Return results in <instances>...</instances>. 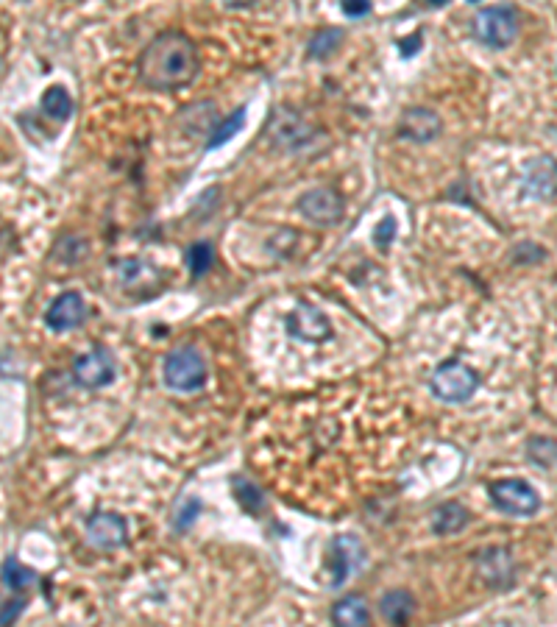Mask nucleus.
<instances>
[{
	"label": "nucleus",
	"mask_w": 557,
	"mask_h": 627,
	"mask_svg": "<svg viewBox=\"0 0 557 627\" xmlns=\"http://www.w3.org/2000/svg\"><path fill=\"white\" fill-rule=\"evenodd\" d=\"M285 327L293 338L304 340V343H324V340L332 338L329 318L312 304H298L296 310L287 315Z\"/></svg>",
	"instance_id": "1a4fd4ad"
},
{
	"label": "nucleus",
	"mask_w": 557,
	"mask_h": 627,
	"mask_svg": "<svg viewBox=\"0 0 557 627\" xmlns=\"http://www.w3.org/2000/svg\"><path fill=\"white\" fill-rule=\"evenodd\" d=\"M332 622L343 627H363L371 622V608L360 594H349L332 605Z\"/></svg>",
	"instance_id": "dca6fc26"
},
{
	"label": "nucleus",
	"mask_w": 557,
	"mask_h": 627,
	"mask_svg": "<svg viewBox=\"0 0 557 627\" xmlns=\"http://www.w3.org/2000/svg\"><path fill=\"white\" fill-rule=\"evenodd\" d=\"M212 262H215V251L209 243H195L187 249V268H190V274L195 279H201V276L207 274L209 268H212Z\"/></svg>",
	"instance_id": "b1692460"
},
{
	"label": "nucleus",
	"mask_w": 557,
	"mask_h": 627,
	"mask_svg": "<svg viewBox=\"0 0 557 627\" xmlns=\"http://www.w3.org/2000/svg\"><path fill=\"white\" fill-rule=\"evenodd\" d=\"M488 497H491L493 508H499L507 516H516V519H527L535 516L541 508V497L530 483H524L519 477H507V480H496L488 488Z\"/></svg>",
	"instance_id": "20e7f679"
},
{
	"label": "nucleus",
	"mask_w": 557,
	"mask_h": 627,
	"mask_svg": "<svg viewBox=\"0 0 557 627\" xmlns=\"http://www.w3.org/2000/svg\"><path fill=\"white\" fill-rule=\"evenodd\" d=\"M466 524H468L466 508H463V505H457V502H443L441 508L435 510V516H432V530H435L438 536H452V533H460Z\"/></svg>",
	"instance_id": "a211bd4d"
},
{
	"label": "nucleus",
	"mask_w": 557,
	"mask_h": 627,
	"mask_svg": "<svg viewBox=\"0 0 557 627\" xmlns=\"http://www.w3.org/2000/svg\"><path fill=\"white\" fill-rule=\"evenodd\" d=\"M26 608V602H23V597H17V600H9L6 605H3V625H12L14 619L20 616V611Z\"/></svg>",
	"instance_id": "cd10ccee"
},
{
	"label": "nucleus",
	"mask_w": 557,
	"mask_h": 627,
	"mask_svg": "<svg viewBox=\"0 0 557 627\" xmlns=\"http://www.w3.org/2000/svg\"><path fill=\"white\" fill-rule=\"evenodd\" d=\"M115 360H112V354L101 349V346H95L90 349L87 354H81L76 357V363H73V377L81 388H106L112 379H115Z\"/></svg>",
	"instance_id": "6e6552de"
},
{
	"label": "nucleus",
	"mask_w": 557,
	"mask_h": 627,
	"mask_svg": "<svg viewBox=\"0 0 557 627\" xmlns=\"http://www.w3.org/2000/svg\"><path fill=\"white\" fill-rule=\"evenodd\" d=\"M471 3H477V0H471Z\"/></svg>",
	"instance_id": "7c9ffc66"
},
{
	"label": "nucleus",
	"mask_w": 557,
	"mask_h": 627,
	"mask_svg": "<svg viewBox=\"0 0 557 627\" xmlns=\"http://www.w3.org/2000/svg\"><path fill=\"white\" fill-rule=\"evenodd\" d=\"M379 611L382 616L393 622V625H404L410 616L415 614V600L410 591H404V588H396V591H388L382 602H379Z\"/></svg>",
	"instance_id": "f3484780"
},
{
	"label": "nucleus",
	"mask_w": 557,
	"mask_h": 627,
	"mask_svg": "<svg viewBox=\"0 0 557 627\" xmlns=\"http://www.w3.org/2000/svg\"><path fill=\"white\" fill-rule=\"evenodd\" d=\"M84 313H87L84 299L78 296L76 290H70V293H62V296L48 307L45 324H48V329H53V332H67V329H76L84 324Z\"/></svg>",
	"instance_id": "ddd939ff"
},
{
	"label": "nucleus",
	"mask_w": 557,
	"mask_h": 627,
	"mask_svg": "<svg viewBox=\"0 0 557 627\" xmlns=\"http://www.w3.org/2000/svg\"><path fill=\"white\" fill-rule=\"evenodd\" d=\"M34 580H37V575H34L28 566H23V563L17 561V558H6V561H3V583H6V588L23 591V588L31 586Z\"/></svg>",
	"instance_id": "4be33fe9"
},
{
	"label": "nucleus",
	"mask_w": 557,
	"mask_h": 627,
	"mask_svg": "<svg viewBox=\"0 0 557 627\" xmlns=\"http://www.w3.org/2000/svg\"><path fill=\"white\" fill-rule=\"evenodd\" d=\"M477 572L491 588H510L516 580V561L505 547H488L477 555Z\"/></svg>",
	"instance_id": "9d476101"
},
{
	"label": "nucleus",
	"mask_w": 557,
	"mask_h": 627,
	"mask_svg": "<svg viewBox=\"0 0 557 627\" xmlns=\"http://www.w3.org/2000/svg\"><path fill=\"white\" fill-rule=\"evenodd\" d=\"M39 109H42L51 120H56V123H65V120L73 115V98H70V92H67L65 87L56 84V87H48V90H45Z\"/></svg>",
	"instance_id": "6ab92c4d"
},
{
	"label": "nucleus",
	"mask_w": 557,
	"mask_h": 627,
	"mask_svg": "<svg viewBox=\"0 0 557 627\" xmlns=\"http://www.w3.org/2000/svg\"><path fill=\"white\" fill-rule=\"evenodd\" d=\"M474 37L488 45V48H507L519 37V17L513 12V6H488L482 9L474 23H471Z\"/></svg>",
	"instance_id": "7ed1b4c3"
},
{
	"label": "nucleus",
	"mask_w": 557,
	"mask_h": 627,
	"mask_svg": "<svg viewBox=\"0 0 557 627\" xmlns=\"http://www.w3.org/2000/svg\"><path fill=\"white\" fill-rule=\"evenodd\" d=\"M268 137H271V143L276 148L290 151V148L307 143L312 137V129L298 112L287 109V106H279V109H273L271 118H268Z\"/></svg>",
	"instance_id": "0eeeda50"
},
{
	"label": "nucleus",
	"mask_w": 557,
	"mask_h": 627,
	"mask_svg": "<svg viewBox=\"0 0 557 627\" xmlns=\"http://www.w3.org/2000/svg\"><path fill=\"white\" fill-rule=\"evenodd\" d=\"M393 237H396V221L393 218H382V223H376L374 243L379 249H388L390 243H393Z\"/></svg>",
	"instance_id": "a878e982"
},
{
	"label": "nucleus",
	"mask_w": 557,
	"mask_h": 627,
	"mask_svg": "<svg viewBox=\"0 0 557 627\" xmlns=\"http://www.w3.org/2000/svg\"><path fill=\"white\" fill-rule=\"evenodd\" d=\"M480 388V374L463 360H446L432 377V393L446 405H463Z\"/></svg>",
	"instance_id": "f03ea898"
},
{
	"label": "nucleus",
	"mask_w": 557,
	"mask_h": 627,
	"mask_svg": "<svg viewBox=\"0 0 557 627\" xmlns=\"http://www.w3.org/2000/svg\"><path fill=\"white\" fill-rule=\"evenodd\" d=\"M87 541L95 549H120L129 544V524L117 513H95L87 522Z\"/></svg>",
	"instance_id": "9b49d317"
},
{
	"label": "nucleus",
	"mask_w": 557,
	"mask_h": 627,
	"mask_svg": "<svg viewBox=\"0 0 557 627\" xmlns=\"http://www.w3.org/2000/svg\"><path fill=\"white\" fill-rule=\"evenodd\" d=\"M243 123H246V109H237L232 118H226L221 126H218V129L209 131V140H207V145H204V148H207V151H212V148H221L223 143H229L234 134L243 129Z\"/></svg>",
	"instance_id": "aec40b11"
},
{
	"label": "nucleus",
	"mask_w": 557,
	"mask_h": 627,
	"mask_svg": "<svg viewBox=\"0 0 557 627\" xmlns=\"http://www.w3.org/2000/svg\"><path fill=\"white\" fill-rule=\"evenodd\" d=\"M223 3H226L229 9H246V6H251L254 0H223Z\"/></svg>",
	"instance_id": "c85d7f7f"
},
{
	"label": "nucleus",
	"mask_w": 557,
	"mask_h": 627,
	"mask_svg": "<svg viewBox=\"0 0 557 627\" xmlns=\"http://www.w3.org/2000/svg\"><path fill=\"white\" fill-rule=\"evenodd\" d=\"M340 45H343V31L340 28H324L310 40V56L312 59H329Z\"/></svg>",
	"instance_id": "412c9836"
},
{
	"label": "nucleus",
	"mask_w": 557,
	"mask_h": 627,
	"mask_svg": "<svg viewBox=\"0 0 557 627\" xmlns=\"http://www.w3.org/2000/svg\"><path fill=\"white\" fill-rule=\"evenodd\" d=\"M162 374H165V385L170 391L193 393L204 388V382H207V363L195 349L184 346V349L168 354Z\"/></svg>",
	"instance_id": "39448f33"
},
{
	"label": "nucleus",
	"mask_w": 557,
	"mask_h": 627,
	"mask_svg": "<svg viewBox=\"0 0 557 627\" xmlns=\"http://www.w3.org/2000/svg\"><path fill=\"white\" fill-rule=\"evenodd\" d=\"M429 6H443V3H449V0H427Z\"/></svg>",
	"instance_id": "c756f323"
},
{
	"label": "nucleus",
	"mask_w": 557,
	"mask_h": 627,
	"mask_svg": "<svg viewBox=\"0 0 557 627\" xmlns=\"http://www.w3.org/2000/svg\"><path fill=\"white\" fill-rule=\"evenodd\" d=\"M234 497H237V502L243 505V510H248L251 516H257V510H262V494H260V488L257 485H251L246 480V477H234Z\"/></svg>",
	"instance_id": "5701e85b"
},
{
	"label": "nucleus",
	"mask_w": 557,
	"mask_h": 627,
	"mask_svg": "<svg viewBox=\"0 0 557 627\" xmlns=\"http://www.w3.org/2000/svg\"><path fill=\"white\" fill-rule=\"evenodd\" d=\"M351 552H360V544H357L351 536H337L335 541H332L329 563H326V566H329V586L332 588L340 586V583L351 575L354 563L360 561V555L351 558Z\"/></svg>",
	"instance_id": "2eb2a0df"
},
{
	"label": "nucleus",
	"mask_w": 557,
	"mask_h": 627,
	"mask_svg": "<svg viewBox=\"0 0 557 627\" xmlns=\"http://www.w3.org/2000/svg\"><path fill=\"white\" fill-rule=\"evenodd\" d=\"M137 73L148 90L176 92L190 87L201 73V53L182 31H162L145 45L137 59Z\"/></svg>",
	"instance_id": "f257e3e1"
},
{
	"label": "nucleus",
	"mask_w": 557,
	"mask_h": 627,
	"mask_svg": "<svg viewBox=\"0 0 557 627\" xmlns=\"http://www.w3.org/2000/svg\"><path fill=\"white\" fill-rule=\"evenodd\" d=\"M441 129L443 123L438 112H432L427 106H413L399 120V134L410 143H432L441 134Z\"/></svg>",
	"instance_id": "f8f14e48"
},
{
	"label": "nucleus",
	"mask_w": 557,
	"mask_h": 627,
	"mask_svg": "<svg viewBox=\"0 0 557 627\" xmlns=\"http://www.w3.org/2000/svg\"><path fill=\"white\" fill-rule=\"evenodd\" d=\"M340 6L346 17H363L371 12V0H340Z\"/></svg>",
	"instance_id": "bb28decb"
},
{
	"label": "nucleus",
	"mask_w": 557,
	"mask_h": 627,
	"mask_svg": "<svg viewBox=\"0 0 557 627\" xmlns=\"http://www.w3.org/2000/svg\"><path fill=\"white\" fill-rule=\"evenodd\" d=\"M524 193L538 201L557 196V162L552 157L532 159L524 170Z\"/></svg>",
	"instance_id": "4468645a"
},
{
	"label": "nucleus",
	"mask_w": 557,
	"mask_h": 627,
	"mask_svg": "<svg viewBox=\"0 0 557 627\" xmlns=\"http://www.w3.org/2000/svg\"><path fill=\"white\" fill-rule=\"evenodd\" d=\"M527 458L541 466V469H549L557 463V444L549 441V438H532L530 446H527Z\"/></svg>",
	"instance_id": "393cba45"
},
{
	"label": "nucleus",
	"mask_w": 557,
	"mask_h": 627,
	"mask_svg": "<svg viewBox=\"0 0 557 627\" xmlns=\"http://www.w3.org/2000/svg\"><path fill=\"white\" fill-rule=\"evenodd\" d=\"M298 209L310 223L318 226H335L343 221L346 201L337 193L335 187H312L304 196L298 198Z\"/></svg>",
	"instance_id": "423d86ee"
}]
</instances>
